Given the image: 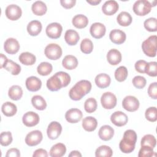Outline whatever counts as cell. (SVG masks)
Segmentation results:
<instances>
[{
    "instance_id": "cell-1",
    "label": "cell",
    "mask_w": 157,
    "mask_h": 157,
    "mask_svg": "<svg viewBox=\"0 0 157 157\" xmlns=\"http://www.w3.org/2000/svg\"><path fill=\"white\" fill-rule=\"evenodd\" d=\"M71 82V77L67 72L59 71L55 73L47 81V87L51 91H56L67 86Z\"/></svg>"
},
{
    "instance_id": "cell-2",
    "label": "cell",
    "mask_w": 157,
    "mask_h": 157,
    "mask_svg": "<svg viewBox=\"0 0 157 157\" xmlns=\"http://www.w3.org/2000/svg\"><path fill=\"white\" fill-rule=\"evenodd\" d=\"M91 83L86 80H82L77 82L69 92V96L72 100L79 101L87 94L91 90Z\"/></svg>"
},
{
    "instance_id": "cell-3",
    "label": "cell",
    "mask_w": 157,
    "mask_h": 157,
    "mask_svg": "<svg viewBox=\"0 0 157 157\" xmlns=\"http://www.w3.org/2000/svg\"><path fill=\"white\" fill-rule=\"evenodd\" d=\"M137 141L136 132L132 129L126 130L119 144L120 150L124 153H130L135 149Z\"/></svg>"
},
{
    "instance_id": "cell-4",
    "label": "cell",
    "mask_w": 157,
    "mask_h": 157,
    "mask_svg": "<svg viewBox=\"0 0 157 157\" xmlns=\"http://www.w3.org/2000/svg\"><path fill=\"white\" fill-rule=\"evenodd\" d=\"M156 35L150 36L142 44L144 53L149 57H155L156 55Z\"/></svg>"
},
{
    "instance_id": "cell-5",
    "label": "cell",
    "mask_w": 157,
    "mask_h": 157,
    "mask_svg": "<svg viewBox=\"0 0 157 157\" xmlns=\"http://www.w3.org/2000/svg\"><path fill=\"white\" fill-rule=\"evenodd\" d=\"M151 7L149 1L146 0H139L134 2L132 10L137 15L144 16L150 12Z\"/></svg>"
},
{
    "instance_id": "cell-6",
    "label": "cell",
    "mask_w": 157,
    "mask_h": 157,
    "mask_svg": "<svg viewBox=\"0 0 157 157\" xmlns=\"http://www.w3.org/2000/svg\"><path fill=\"white\" fill-rule=\"evenodd\" d=\"M62 49L61 47L56 44H50L47 45L44 50L45 55L51 60H56L61 58L62 55Z\"/></svg>"
},
{
    "instance_id": "cell-7",
    "label": "cell",
    "mask_w": 157,
    "mask_h": 157,
    "mask_svg": "<svg viewBox=\"0 0 157 157\" xmlns=\"http://www.w3.org/2000/svg\"><path fill=\"white\" fill-rule=\"evenodd\" d=\"M116 96L111 92L103 93L101 98V103L105 109H112L117 105Z\"/></svg>"
},
{
    "instance_id": "cell-8",
    "label": "cell",
    "mask_w": 157,
    "mask_h": 157,
    "mask_svg": "<svg viewBox=\"0 0 157 157\" xmlns=\"http://www.w3.org/2000/svg\"><path fill=\"white\" fill-rule=\"evenodd\" d=\"M63 31V27L59 23L53 22L47 25L45 33L47 36L51 39H58L59 38Z\"/></svg>"
},
{
    "instance_id": "cell-9",
    "label": "cell",
    "mask_w": 157,
    "mask_h": 157,
    "mask_svg": "<svg viewBox=\"0 0 157 157\" xmlns=\"http://www.w3.org/2000/svg\"><path fill=\"white\" fill-rule=\"evenodd\" d=\"M139 101L135 96H127L122 101V106L128 112H135L139 107Z\"/></svg>"
},
{
    "instance_id": "cell-10",
    "label": "cell",
    "mask_w": 157,
    "mask_h": 157,
    "mask_svg": "<svg viewBox=\"0 0 157 157\" xmlns=\"http://www.w3.org/2000/svg\"><path fill=\"white\" fill-rule=\"evenodd\" d=\"M43 139V135L40 131L34 130L29 132L25 137V143L30 147L39 144Z\"/></svg>"
},
{
    "instance_id": "cell-11",
    "label": "cell",
    "mask_w": 157,
    "mask_h": 157,
    "mask_svg": "<svg viewBox=\"0 0 157 157\" xmlns=\"http://www.w3.org/2000/svg\"><path fill=\"white\" fill-rule=\"evenodd\" d=\"M62 131V126L61 124L57 121H52L48 126L47 134L48 137L51 140L56 139L61 134Z\"/></svg>"
},
{
    "instance_id": "cell-12",
    "label": "cell",
    "mask_w": 157,
    "mask_h": 157,
    "mask_svg": "<svg viewBox=\"0 0 157 157\" xmlns=\"http://www.w3.org/2000/svg\"><path fill=\"white\" fill-rule=\"evenodd\" d=\"M5 14L8 19L12 21H15L21 17L22 11L18 6L16 4H10L6 7Z\"/></svg>"
},
{
    "instance_id": "cell-13",
    "label": "cell",
    "mask_w": 157,
    "mask_h": 157,
    "mask_svg": "<svg viewBox=\"0 0 157 157\" xmlns=\"http://www.w3.org/2000/svg\"><path fill=\"white\" fill-rule=\"evenodd\" d=\"M39 115L32 111L25 113L22 117V121L27 127H33L37 125L39 122Z\"/></svg>"
},
{
    "instance_id": "cell-14",
    "label": "cell",
    "mask_w": 157,
    "mask_h": 157,
    "mask_svg": "<svg viewBox=\"0 0 157 157\" xmlns=\"http://www.w3.org/2000/svg\"><path fill=\"white\" fill-rule=\"evenodd\" d=\"M110 121L117 126L121 127L126 124L128 121V116L121 111H116L110 116Z\"/></svg>"
},
{
    "instance_id": "cell-15",
    "label": "cell",
    "mask_w": 157,
    "mask_h": 157,
    "mask_svg": "<svg viewBox=\"0 0 157 157\" xmlns=\"http://www.w3.org/2000/svg\"><path fill=\"white\" fill-rule=\"evenodd\" d=\"M90 32L93 37L95 39H101L105 35L106 28L105 25L102 23L96 22L91 25Z\"/></svg>"
},
{
    "instance_id": "cell-16",
    "label": "cell",
    "mask_w": 157,
    "mask_h": 157,
    "mask_svg": "<svg viewBox=\"0 0 157 157\" xmlns=\"http://www.w3.org/2000/svg\"><path fill=\"white\" fill-rule=\"evenodd\" d=\"M83 117V113L80 110L72 108L68 110L65 113L66 121L71 123H77L80 121Z\"/></svg>"
},
{
    "instance_id": "cell-17",
    "label": "cell",
    "mask_w": 157,
    "mask_h": 157,
    "mask_svg": "<svg viewBox=\"0 0 157 157\" xmlns=\"http://www.w3.org/2000/svg\"><path fill=\"white\" fill-rule=\"evenodd\" d=\"M20 44L18 41L12 37L8 38L6 39L4 44V48L6 53L13 55L17 53L20 49Z\"/></svg>"
},
{
    "instance_id": "cell-18",
    "label": "cell",
    "mask_w": 157,
    "mask_h": 157,
    "mask_svg": "<svg viewBox=\"0 0 157 157\" xmlns=\"http://www.w3.org/2000/svg\"><path fill=\"white\" fill-rule=\"evenodd\" d=\"M109 38L113 44L120 45L124 42L126 39V35L124 31L115 29L110 31Z\"/></svg>"
},
{
    "instance_id": "cell-19",
    "label": "cell",
    "mask_w": 157,
    "mask_h": 157,
    "mask_svg": "<svg viewBox=\"0 0 157 157\" xmlns=\"http://www.w3.org/2000/svg\"><path fill=\"white\" fill-rule=\"evenodd\" d=\"M119 5L118 2L114 0L105 1L102 6V12L106 15H112L115 14L118 10Z\"/></svg>"
},
{
    "instance_id": "cell-20",
    "label": "cell",
    "mask_w": 157,
    "mask_h": 157,
    "mask_svg": "<svg viewBox=\"0 0 157 157\" xmlns=\"http://www.w3.org/2000/svg\"><path fill=\"white\" fill-rule=\"evenodd\" d=\"M25 84L28 90L33 92L39 90L42 86V82L40 79L36 76H31L27 78Z\"/></svg>"
},
{
    "instance_id": "cell-21",
    "label": "cell",
    "mask_w": 157,
    "mask_h": 157,
    "mask_svg": "<svg viewBox=\"0 0 157 157\" xmlns=\"http://www.w3.org/2000/svg\"><path fill=\"white\" fill-rule=\"evenodd\" d=\"M121 54L117 49H110L107 54V59L108 63L111 65H117L121 61Z\"/></svg>"
},
{
    "instance_id": "cell-22",
    "label": "cell",
    "mask_w": 157,
    "mask_h": 157,
    "mask_svg": "<svg viewBox=\"0 0 157 157\" xmlns=\"http://www.w3.org/2000/svg\"><path fill=\"white\" fill-rule=\"evenodd\" d=\"M94 82L98 88H105L110 85L111 82V78L108 74L105 73H101L96 76Z\"/></svg>"
},
{
    "instance_id": "cell-23",
    "label": "cell",
    "mask_w": 157,
    "mask_h": 157,
    "mask_svg": "<svg viewBox=\"0 0 157 157\" xmlns=\"http://www.w3.org/2000/svg\"><path fill=\"white\" fill-rule=\"evenodd\" d=\"M98 135L101 140L104 141L109 140L114 135V129L109 125H104L99 129Z\"/></svg>"
},
{
    "instance_id": "cell-24",
    "label": "cell",
    "mask_w": 157,
    "mask_h": 157,
    "mask_svg": "<svg viewBox=\"0 0 157 157\" xmlns=\"http://www.w3.org/2000/svg\"><path fill=\"white\" fill-rule=\"evenodd\" d=\"M80 39L78 33L74 29H68L64 34V40L69 45H75Z\"/></svg>"
},
{
    "instance_id": "cell-25",
    "label": "cell",
    "mask_w": 157,
    "mask_h": 157,
    "mask_svg": "<svg viewBox=\"0 0 157 157\" xmlns=\"http://www.w3.org/2000/svg\"><path fill=\"white\" fill-rule=\"evenodd\" d=\"M42 28L40 21L38 20L31 21L27 26V31L31 36H36L41 32Z\"/></svg>"
},
{
    "instance_id": "cell-26",
    "label": "cell",
    "mask_w": 157,
    "mask_h": 157,
    "mask_svg": "<svg viewBox=\"0 0 157 157\" xmlns=\"http://www.w3.org/2000/svg\"><path fill=\"white\" fill-rule=\"evenodd\" d=\"M98 126L97 120L93 117H86L82 120L83 128L88 132H92L94 131Z\"/></svg>"
},
{
    "instance_id": "cell-27",
    "label": "cell",
    "mask_w": 157,
    "mask_h": 157,
    "mask_svg": "<svg viewBox=\"0 0 157 157\" xmlns=\"http://www.w3.org/2000/svg\"><path fill=\"white\" fill-rule=\"evenodd\" d=\"M63 66L68 70L75 69L78 66V60L77 58L73 55H68L65 56L62 61Z\"/></svg>"
},
{
    "instance_id": "cell-28",
    "label": "cell",
    "mask_w": 157,
    "mask_h": 157,
    "mask_svg": "<svg viewBox=\"0 0 157 157\" xmlns=\"http://www.w3.org/2000/svg\"><path fill=\"white\" fill-rule=\"evenodd\" d=\"M66 147L64 144L58 143L52 146L50 150V156L52 157H61L65 155Z\"/></svg>"
},
{
    "instance_id": "cell-29",
    "label": "cell",
    "mask_w": 157,
    "mask_h": 157,
    "mask_svg": "<svg viewBox=\"0 0 157 157\" xmlns=\"http://www.w3.org/2000/svg\"><path fill=\"white\" fill-rule=\"evenodd\" d=\"M72 23L75 28L78 29H82L88 25V19L84 15L78 14L73 17Z\"/></svg>"
},
{
    "instance_id": "cell-30",
    "label": "cell",
    "mask_w": 157,
    "mask_h": 157,
    "mask_svg": "<svg viewBox=\"0 0 157 157\" xmlns=\"http://www.w3.org/2000/svg\"><path fill=\"white\" fill-rule=\"evenodd\" d=\"M20 62L26 66L33 65L36 61V58L34 55L29 52H23L18 57Z\"/></svg>"
},
{
    "instance_id": "cell-31",
    "label": "cell",
    "mask_w": 157,
    "mask_h": 157,
    "mask_svg": "<svg viewBox=\"0 0 157 157\" xmlns=\"http://www.w3.org/2000/svg\"><path fill=\"white\" fill-rule=\"evenodd\" d=\"M31 10L34 15L42 16L47 12V7L44 2L41 1H37L32 4Z\"/></svg>"
},
{
    "instance_id": "cell-32",
    "label": "cell",
    "mask_w": 157,
    "mask_h": 157,
    "mask_svg": "<svg viewBox=\"0 0 157 157\" xmlns=\"http://www.w3.org/2000/svg\"><path fill=\"white\" fill-rule=\"evenodd\" d=\"M1 110L5 116L12 117L16 114L17 107L15 104L11 102H6L2 105Z\"/></svg>"
},
{
    "instance_id": "cell-33",
    "label": "cell",
    "mask_w": 157,
    "mask_h": 157,
    "mask_svg": "<svg viewBox=\"0 0 157 157\" xmlns=\"http://www.w3.org/2000/svg\"><path fill=\"white\" fill-rule=\"evenodd\" d=\"M132 18L130 13L125 11L120 12L117 17V23L122 26H128L130 25L132 23Z\"/></svg>"
},
{
    "instance_id": "cell-34",
    "label": "cell",
    "mask_w": 157,
    "mask_h": 157,
    "mask_svg": "<svg viewBox=\"0 0 157 157\" xmlns=\"http://www.w3.org/2000/svg\"><path fill=\"white\" fill-rule=\"evenodd\" d=\"M8 95L12 100L18 101L23 96V90L19 85H13L9 89Z\"/></svg>"
},
{
    "instance_id": "cell-35",
    "label": "cell",
    "mask_w": 157,
    "mask_h": 157,
    "mask_svg": "<svg viewBox=\"0 0 157 157\" xmlns=\"http://www.w3.org/2000/svg\"><path fill=\"white\" fill-rule=\"evenodd\" d=\"M2 68H4L6 70L10 72L11 74L13 75H18L21 72V66L17 63L10 59H8V61L4 65Z\"/></svg>"
},
{
    "instance_id": "cell-36",
    "label": "cell",
    "mask_w": 157,
    "mask_h": 157,
    "mask_svg": "<svg viewBox=\"0 0 157 157\" xmlns=\"http://www.w3.org/2000/svg\"><path fill=\"white\" fill-rule=\"evenodd\" d=\"M33 107L39 110H43L47 107V102L44 98L40 95H35L31 99Z\"/></svg>"
},
{
    "instance_id": "cell-37",
    "label": "cell",
    "mask_w": 157,
    "mask_h": 157,
    "mask_svg": "<svg viewBox=\"0 0 157 157\" xmlns=\"http://www.w3.org/2000/svg\"><path fill=\"white\" fill-rule=\"evenodd\" d=\"M53 70V66L52 64L48 62H42L40 63L37 67V71L38 74L42 76H47L49 75Z\"/></svg>"
},
{
    "instance_id": "cell-38",
    "label": "cell",
    "mask_w": 157,
    "mask_h": 157,
    "mask_svg": "<svg viewBox=\"0 0 157 157\" xmlns=\"http://www.w3.org/2000/svg\"><path fill=\"white\" fill-rule=\"evenodd\" d=\"M112 155V150L107 145H101L95 151V156L96 157H110Z\"/></svg>"
},
{
    "instance_id": "cell-39",
    "label": "cell",
    "mask_w": 157,
    "mask_h": 157,
    "mask_svg": "<svg viewBox=\"0 0 157 157\" xmlns=\"http://www.w3.org/2000/svg\"><path fill=\"white\" fill-rule=\"evenodd\" d=\"M128 75V71L127 68L125 66H121L118 67L115 71V79L120 82L124 81Z\"/></svg>"
},
{
    "instance_id": "cell-40",
    "label": "cell",
    "mask_w": 157,
    "mask_h": 157,
    "mask_svg": "<svg viewBox=\"0 0 157 157\" xmlns=\"http://www.w3.org/2000/svg\"><path fill=\"white\" fill-rule=\"evenodd\" d=\"M156 144V140L154 136L151 134H146L141 139L140 145L142 146H148L154 148Z\"/></svg>"
},
{
    "instance_id": "cell-41",
    "label": "cell",
    "mask_w": 157,
    "mask_h": 157,
    "mask_svg": "<svg viewBox=\"0 0 157 157\" xmlns=\"http://www.w3.org/2000/svg\"><path fill=\"white\" fill-rule=\"evenodd\" d=\"M80 50L82 52L85 54L91 53L93 50V44L92 41L88 38L83 39L80 44Z\"/></svg>"
},
{
    "instance_id": "cell-42",
    "label": "cell",
    "mask_w": 157,
    "mask_h": 157,
    "mask_svg": "<svg viewBox=\"0 0 157 157\" xmlns=\"http://www.w3.org/2000/svg\"><path fill=\"white\" fill-rule=\"evenodd\" d=\"M98 107V103L96 100L93 98H90L87 99L84 103V109L88 113L94 112Z\"/></svg>"
},
{
    "instance_id": "cell-43",
    "label": "cell",
    "mask_w": 157,
    "mask_h": 157,
    "mask_svg": "<svg viewBox=\"0 0 157 157\" xmlns=\"http://www.w3.org/2000/svg\"><path fill=\"white\" fill-rule=\"evenodd\" d=\"M144 28L150 32H156L157 31V20L156 18L151 17L145 20L144 23Z\"/></svg>"
},
{
    "instance_id": "cell-44",
    "label": "cell",
    "mask_w": 157,
    "mask_h": 157,
    "mask_svg": "<svg viewBox=\"0 0 157 157\" xmlns=\"http://www.w3.org/2000/svg\"><path fill=\"white\" fill-rule=\"evenodd\" d=\"M12 136L10 131L2 132L0 134V144L2 146H8L12 142Z\"/></svg>"
},
{
    "instance_id": "cell-45",
    "label": "cell",
    "mask_w": 157,
    "mask_h": 157,
    "mask_svg": "<svg viewBox=\"0 0 157 157\" xmlns=\"http://www.w3.org/2000/svg\"><path fill=\"white\" fill-rule=\"evenodd\" d=\"M145 116L147 120L151 122H155L157 120V111L156 107H148L145 112Z\"/></svg>"
},
{
    "instance_id": "cell-46",
    "label": "cell",
    "mask_w": 157,
    "mask_h": 157,
    "mask_svg": "<svg viewBox=\"0 0 157 157\" xmlns=\"http://www.w3.org/2000/svg\"><path fill=\"white\" fill-rule=\"evenodd\" d=\"M132 84L134 87L138 89H142L144 88L147 83V80L145 77L140 76V75H137L135 76L132 78Z\"/></svg>"
},
{
    "instance_id": "cell-47",
    "label": "cell",
    "mask_w": 157,
    "mask_h": 157,
    "mask_svg": "<svg viewBox=\"0 0 157 157\" xmlns=\"http://www.w3.org/2000/svg\"><path fill=\"white\" fill-rule=\"evenodd\" d=\"M145 73L151 77H156L157 75V63L151 61L147 63Z\"/></svg>"
},
{
    "instance_id": "cell-48",
    "label": "cell",
    "mask_w": 157,
    "mask_h": 157,
    "mask_svg": "<svg viewBox=\"0 0 157 157\" xmlns=\"http://www.w3.org/2000/svg\"><path fill=\"white\" fill-rule=\"evenodd\" d=\"M155 155L153 148L148 146H142L139 150V157H151Z\"/></svg>"
},
{
    "instance_id": "cell-49",
    "label": "cell",
    "mask_w": 157,
    "mask_h": 157,
    "mask_svg": "<svg viewBox=\"0 0 157 157\" xmlns=\"http://www.w3.org/2000/svg\"><path fill=\"white\" fill-rule=\"evenodd\" d=\"M147 63L145 60H139L136 62L134 67L136 71H137L139 73H145V70L147 67Z\"/></svg>"
},
{
    "instance_id": "cell-50",
    "label": "cell",
    "mask_w": 157,
    "mask_h": 157,
    "mask_svg": "<svg viewBox=\"0 0 157 157\" xmlns=\"http://www.w3.org/2000/svg\"><path fill=\"white\" fill-rule=\"evenodd\" d=\"M148 96L153 99H157V83L153 82L150 83L148 88Z\"/></svg>"
},
{
    "instance_id": "cell-51",
    "label": "cell",
    "mask_w": 157,
    "mask_h": 157,
    "mask_svg": "<svg viewBox=\"0 0 157 157\" xmlns=\"http://www.w3.org/2000/svg\"><path fill=\"white\" fill-rule=\"evenodd\" d=\"M76 3L75 0H61V5L65 9H69L73 7Z\"/></svg>"
},
{
    "instance_id": "cell-52",
    "label": "cell",
    "mask_w": 157,
    "mask_h": 157,
    "mask_svg": "<svg viewBox=\"0 0 157 157\" xmlns=\"http://www.w3.org/2000/svg\"><path fill=\"white\" fill-rule=\"evenodd\" d=\"M6 157H18L20 156V152L18 149L15 148H10L7 150L6 155Z\"/></svg>"
},
{
    "instance_id": "cell-53",
    "label": "cell",
    "mask_w": 157,
    "mask_h": 157,
    "mask_svg": "<svg viewBox=\"0 0 157 157\" xmlns=\"http://www.w3.org/2000/svg\"><path fill=\"white\" fill-rule=\"evenodd\" d=\"M33 157H39V156H43V157H47L48 156L47 151L43 149V148H39L34 151L33 155Z\"/></svg>"
},
{
    "instance_id": "cell-54",
    "label": "cell",
    "mask_w": 157,
    "mask_h": 157,
    "mask_svg": "<svg viewBox=\"0 0 157 157\" xmlns=\"http://www.w3.org/2000/svg\"><path fill=\"white\" fill-rule=\"evenodd\" d=\"M8 61L7 58L3 55V53H1V68H2L4 65L7 63Z\"/></svg>"
},
{
    "instance_id": "cell-55",
    "label": "cell",
    "mask_w": 157,
    "mask_h": 157,
    "mask_svg": "<svg viewBox=\"0 0 157 157\" xmlns=\"http://www.w3.org/2000/svg\"><path fill=\"white\" fill-rule=\"evenodd\" d=\"M69 157H81L82 154L77 150H74L72 151L69 154Z\"/></svg>"
},
{
    "instance_id": "cell-56",
    "label": "cell",
    "mask_w": 157,
    "mask_h": 157,
    "mask_svg": "<svg viewBox=\"0 0 157 157\" xmlns=\"http://www.w3.org/2000/svg\"><path fill=\"white\" fill-rule=\"evenodd\" d=\"M86 2H88V3H89L90 4H91V5H93V6H96V5H98V4H99L101 2V0H91V1H86Z\"/></svg>"
}]
</instances>
